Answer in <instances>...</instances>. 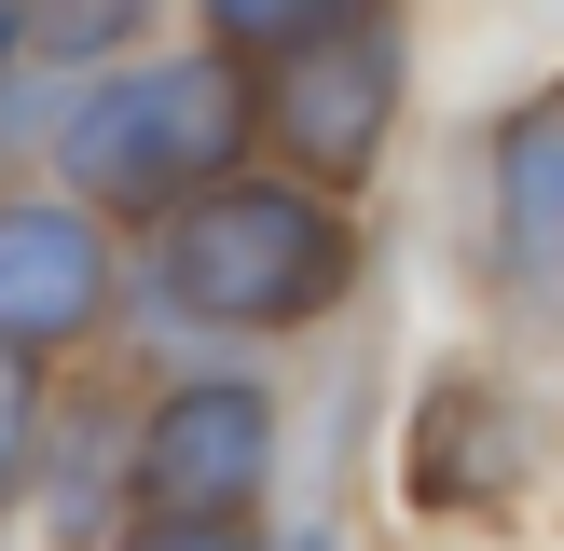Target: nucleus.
<instances>
[{
    "instance_id": "f03ea898",
    "label": "nucleus",
    "mask_w": 564,
    "mask_h": 551,
    "mask_svg": "<svg viewBox=\"0 0 564 551\" xmlns=\"http://www.w3.org/2000/svg\"><path fill=\"white\" fill-rule=\"evenodd\" d=\"M248 69L220 42L193 55H110L83 69V97L55 110V180L83 207H124V220H165L180 193H207L220 165H248Z\"/></svg>"
},
{
    "instance_id": "7ed1b4c3",
    "label": "nucleus",
    "mask_w": 564,
    "mask_h": 551,
    "mask_svg": "<svg viewBox=\"0 0 564 551\" xmlns=\"http://www.w3.org/2000/svg\"><path fill=\"white\" fill-rule=\"evenodd\" d=\"M400 97H413V42H400V14H386V0L248 69V125H262L275 165H290V180H317V193H345V180H372V165H386Z\"/></svg>"
},
{
    "instance_id": "1a4fd4ad",
    "label": "nucleus",
    "mask_w": 564,
    "mask_h": 551,
    "mask_svg": "<svg viewBox=\"0 0 564 551\" xmlns=\"http://www.w3.org/2000/svg\"><path fill=\"white\" fill-rule=\"evenodd\" d=\"M193 14H207V42L235 55V69H262V55H290V42H317V28L372 14V0H193Z\"/></svg>"
},
{
    "instance_id": "6e6552de",
    "label": "nucleus",
    "mask_w": 564,
    "mask_h": 551,
    "mask_svg": "<svg viewBox=\"0 0 564 551\" xmlns=\"http://www.w3.org/2000/svg\"><path fill=\"white\" fill-rule=\"evenodd\" d=\"M28 42H42V69H110L152 42V0H28Z\"/></svg>"
},
{
    "instance_id": "0eeeda50",
    "label": "nucleus",
    "mask_w": 564,
    "mask_h": 551,
    "mask_svg": "<svg viewBox=\"0 0 564 551\" xmlns=\"http://www.w3.org/2000/svg\"><path fill=\"white\" fill-rule=\"evenodd\" d=\"M413 496L427 510H468V496H510L523 483V413H510V386H482V372H441L427 386V413H413Z\"/></svg>"
},
{
    "instance_id": "f8f14e48",
    "label": "nucleus",
    "mask_w": 564,
    "mask_h": 551,
    "mask_svg": "<svg viewBox=\"0 0 564 551\" xmlns=\"http://www.w3.org/2000/svg\"><path fill=\"white\" fill-rule=\"evenodd\" d=\"M0 55H28V0H0Z\"/></svg>"
},
{
    "instance_id": "423d86ee",
    "label": "nucleus",
    "mask_w": 564,
    "mask_h": 551,
    "mask_svg": "<svg viewBox=\"0 0 564 551\" xmlns=\"http://www.w3.org/2000/svg\"><path fill=\"white\" fill-rule=\"evenodd\" d=\"M482 276L510 303L564 290V83H538L482 125Z\"/></svg>"
},
{
    "instance_id": "9d476101",
    "label": "nucleus",
    "mask_w": 564,
    "mask_h": 551,
    "mask_svg": "<svg viewBox=\"0 0 564 551\" xmlns=\"http://www.w3.org/2000/svg\"><path fill=\"white\" fill-rule=\"evenodd\" d=\"M42 358H14V345H0V496H14V483H42Z\"/></svg>"
},
{
    "instance_id": "f257e3e1",
    "label": "nucleus",
    "mask_w": 564,
    "mask_h": 551,
    "mask_svg": "<svg viewBox=\"0 0 564 551\" xmlns=\"http://www.w3.org/2000/svg\"><path fill=\"white\" fill-rule=\"evenodd\" d=\"M358 290V220L317 180H248L220 165L207 193L152 220V303L193 331H303Z\"/></svg>"
},
{
    "instance_id": "9b49d317",
    "label": "nucleus",
    "mask_w": 564,
    "mask_h": 551,
    "mask_svg": "<svg viewBox=\"0 0 564 551\" xmlns=\"http://www.w3.org/2000/svg\"><path fill=\"white\" fill-rule=\"evenodd\" d=\"M124 551H262V538H248V523H193V510H152Z\"/></svg>"
},
{
    "instance_id": "ddd939ff",
    "label": "nucleus",
    "mask_w": 564,
    "mask_h": 551,
    "mask_svg": "<svg viewBox=\"0 0 564 551\" xmlns=\"http://www.w3.org/2000/svg\"><path fill=\"white\" fill-rule=\"evenodd\" d=\"M275 551H330V523H303V538H275Z\"/></svg>"
},
{
    "instance_id": "39448f33",
    "label": "nucleus",
    "mask_w": 564,
    "mask_h": 551,
    "mask_svg": "<svg viewBox=\"0 0 564 551\" xmlns=\"http://www.w3.org/2000/svg\"><path fill=\"white\" fill-rule=\"evenodd\" d=\"M124 303V248L83 193H0V345L14 358H55L83 331H110Z\"/></svg>"
},
{
    "instance_id": "20e7f679",
    "label": "nucleus",
    "mask_w": 564,
    "mask_h": 551,
    "mask_svg": "<svg viewBox=\"0 0 564 551\" xmlns=\"http://www.w3.org/2000/svg\"><path fill=\"white\" fill-rule=\"evenodd\" d=\"M124 483H138V510L248 523L262 483H275V386H262V372H180V386L124 428Z\"/></svg>"
}]
</instances>
